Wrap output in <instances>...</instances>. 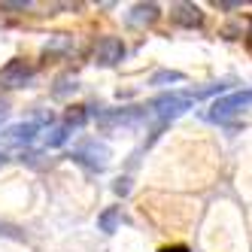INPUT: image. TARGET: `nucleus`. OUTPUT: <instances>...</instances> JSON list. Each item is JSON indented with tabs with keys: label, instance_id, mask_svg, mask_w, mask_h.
<instances>
[{
	"label": "nucleus",
	"instance_id": "1",
	"mask_svg": "<svg viewBox=\"0 0 252 252\" xmlns=\"http://www.w3.org/2000/svg\"><path fill=\"white\" fill-rule=\"evenodd\" d=\"M70 158H73L76 164H82V167H88V170L100 173V170L110 167L113 149L106 146V143H100V140H82L79 146L73 149V155H70Z\"/></svg>",
	"mask_w": 252,
	"mask_h": 252
},
{
	"label": "nucleus",
	"instance_id": "2",
	"mask_svg": "<svg viewBox=\"0 0 252 252\" xmlns=\"http://www.w3.org/2000/svg\"><path fill=\"white\" fill-rule=\"evenodd\" d=\"M249 106H252V88H243V92H234V94H225V97H219V100H213V106H210L207 116H210L213 122H225V119H231V116L249 110Z\"/></svg>",
	"mask_w": 252,
	"mask_h": 252
},
{
	"label": "nucleus",
	"instance_id": "3",
	"mask_svg": "<svg viewBox=\"0 0 252 252\" xmlns=\"http://www.w3.org/2000/svg\"><path fill=\"white\" fill-rule=\"evenodd\" d=\"M33 79H37V70H33L28 61H22V58H12V61H6L3 67H0V88H9V92H15V88H28Z\"/></svg>",
	"mask_w": 252,
	"mask_h": 252
},
{
	"label": "nucleus",
	"instance_id": "4",
	"mask_svg": "<svg viewBox=\"0 0 252 252\" xmlns=\"http://www.w3.org/2000/svg\"><path fill=\"white\" fill-rule=\"evenodd\" d=\"M125 61V43L119 37H100L94 43V64L97 67H116Z\"/></svg>",
	"mask_w": 252,
	"mask_h": 252
},
{
	"label": "nucleus",
	"instance_id": "5",
	"mask_svg": "<svg viewBox=\"0 0 252 252\" xmlns=\"http://www.w3.org/2000/svg\"><path fill=\"white\" fill-rule=\"evenodd\" d=\"M43 128V122L40 119H31V122H22V125H12V128L3 131V140L12 143V146H25V143H31L33 137L40 134Z\"/></svg>",
	"mask_w": 252,
	"mask_h": 252
},
{
	"label": "nucleus",
	"instance_id": "6",
	"mask_svg": "<svg viewBox=\"0 0 252 252\" xmlns=\"http://www.w3.org/2000/svg\"><path fill=\"white\" fill-rule=\"evenodd\" d=\"M170 19L179 28H201L204 25V12H201V6H194V3H176L170 9Z\"/></svg>",
	"mask_w": 252,
	"mask_h": 252
},
{
	"label": "nucleus",
	"instance_id": "7",
	"mask_svg": "<svg viewBox=\"0 0 252 252\" xmlns=\"http://www.w3.org/2000/svg\"><path fill=\"white\" fill-rule=\"evenodd\" d=\"M158 19H161V6L158 3H137L128 12V25H134V28H149Z\"/></svg>",
	"mask_w": 252,
	"mask_h": 252
},
{
	"label": "nucleus",
	"instance_id": "8",
	"mask_svg": "<svg viewBox=\"0 0 252 252\" xmlns=\"http://www.w3.org/2000/svg\"><path fill=\"white\" fill-rule=\"evenodd\" d=\"M119 225H122V210H119V207H110V210H103V213L97 216V228H100L103 234L119 231Z\"/></svg>",
	"mask_w": 252,
	"mask_h": 252
},
{
	"label": "nucleus",
	"instance_id": "9",
	"mask_svg": "<svg viewBox=\"0 0 252 252\" xmlns=\"http://www.w3.org/2000/svg\"><path fill=\"white\" fill-rule=\"evenodd\" d=\"M67 137H70V128H67V125H55V128H49V134H46V146H49V149L64 146Z\"/></svg>",
	"mask_w": 252,
	"mask_h": 252
},
{
	"label": "nucleus",
	"instance_id": "10",
	"mask_svg": "<svg viewBox=\"0 0 252 252\" xmlns=\"http://www.w3.org/2000/svg\"><path fill=\"white\" fill-rule=\"evenodd\" d=\"M76 88H79V85H76V76H70V73H67V76H61V79L55 82L52 94H55V97H67L70 92H76Z\"/></svg>",
	"mask_w": 252,
	"mask_h": 252
},
{
	"label": "nucleus",
	"instance_id": "11",
	"mask_svg": "<svg viewBox=\"0 0 252 252\" xmlns=\"http://www.w3.org/2000/svg\"><path fill=\"white\" fill-rule=\"evenodd\" d=\"M85 122H88V106H73V110H67V119H64L67 128H79Z\"/></svg>",
	"mask_w": 252,
	"mask_h": 252
},
{
	"label": "nucleus",
	"instance_id": "12",
	"mask_svg": "<svg viewBox=\"0 0 252 252\" xmlns=\"http://www.w3.org/2000/svg\"><path fill=\"white\" fill-rule=\"evenodd\" d=\"M186 76L179 70H158V73L149 79V85H167V82H183Z\"/></svg>",
	"mask_w": 252,
	"mask_h": 252
},
{
	"label": "nucleus",
	"instance_id": "13",
	"mask_svg": "<svg viewBox=\"0 0 252 252\" xmlns=\"http://www.w3.org/2000/svg\"><path fill=\"white\" fill-rule=\"evenodd\" d=\"M0 9H15L19 12V9H31V3L28 0H15V3H0Z\"/></svg>",
	"mask_w": 252,
	"mask_h": 252
},
{
	"label": "nucleus",
	"instance_id": "14",
	"mask_svg": "<svg viewBox=\"0 0 252 252\" xmlns=\"http://www.w3.org/2000/svg\"><path fill=\"white\" fill-rule=\"evenodd\" d=\"M158 252H191L189 246H183V243H173V246H161Z\"/></svg>",
	"mask_w": 252,
	"mask_h": 252
},
{
	"label": "nucleus",
	"instance_id": "15",
	"mask_svg": "<svg viewBox=\"0 0 252 252\" xmlns=\"http://www.w3.org/2000/svg\"><path fill=\"white\" fill-rule=\"evenodd\" d=\"M128 183H131V179H116V191L119 194H128V189H131Z\"/></svg>",
	"mask_w": 252,
	"mask_h": 252
},
{
	"label": "nucleus",
	"instance_id": "16",
	"mask_svg": "<svg viewBox=\"0 0 252 252\" xmlns=\"http://www.w3.org/2000/svg\"><path fill=\"white\" fill-rule=\"evenodd\" d=\"M6 116H9V106H6V103H3V100H0V122H3V119H6Z\"/></svg>",
	"mask_w": 252,
	"mask_h": 252
},
{
	"label": "nucleus",
	"instance_id": "17",
	"mask_svg": "<svg viewBox=\"0 0 252 252\" xmlns=\"http://www.w3.org/2000/svg\"><path fill=\"white\" fill-rule=\"evenodd\" d=\"M6 161H9V158H6L3 152H0V167H3V164H6Z\"/></svg>",
	"mask_w": 252,
	"mask_h": 252
}]
</instances>
